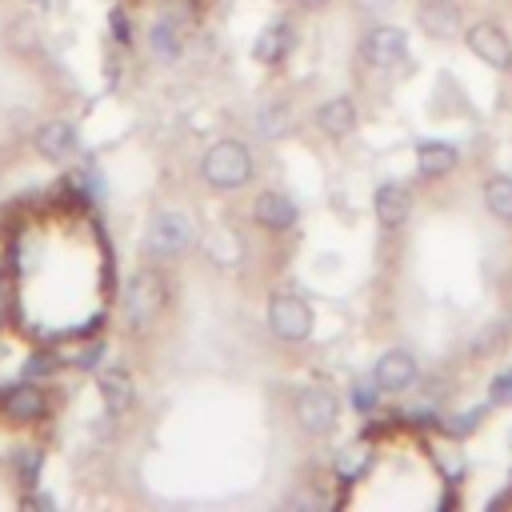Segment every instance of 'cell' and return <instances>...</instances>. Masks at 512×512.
I'll return each mask as SVG.
<instances>
[{"mask_svg":"<svg viewBox=\"0 0 512 512\" xmlns=\"http://www.w3.org/2000/svg\"><path fill=\"white\" fill-rule=\"evenodd\" d=\"M200 172H204V180H208L212 188H220V192L244 188V184L252 180V152H248V144H240V140H216V144L204 152Z\"/></svg>","mask_w":512,"mask_h":512,"instance_id":"6da1fadb","label":"cell"},{"mask_svg":"<svg viewBox=\"0 0 512 512\" xmlns=\"http://www.w3.org/2000/svg\"><path fill=\"white\" fill-rule=\"evenodd\" d=\"M164 300H168L164 276H160L156 268H140V272H132V276H128V284H124L120 312H124L128 328H148V324L160 316Z\"/></svg>","mask_w":512,"mask_h":512,"instance_id":"7a4b0ae2","label":"cell"},{"mask_svg":"<svg viewBox=\"0 0 512 512\" xmlns=\"http://www.w3.org/2000/svg\"><path fill=\"white\" fill-rule=\"evenodd\" d=\"M196 228L184 212H156L144 228V252L148 256H180L184 248H192Z\"/></svg>","mask_w":512,"mask_h":512,"instance_id":"3957f363","label":"cell"},{"mask_svg":"<svg viewBox=\"0 0 512 512\" xmlns=\"http://www.w3.org/2000/svg\"><path fill=\"white\" fill-rule=\"evenodd\" d=\"M268 328L272 336L288 340V344H300L312 336V308L308 300H300L296 292H276L268 300Z\"/></svg>","mask_w":512,"mask_h":512,"instance_id":"277c9868","label":"cell"},{"mask_svg":"<svg viewBox=\"0 0 512 512\" xmlns=\"http://www.w3.org/2000/svg\"><path fill=\"white\" fill-rule=\"evenodd\" d=\"M292 412H296V424L304 432H312V436H328L336 428V420H340L336 396L328 388H320V384H304L296 392V400H292Z\"/></svg>","mask_w":512,"mask_h":512,"instance_id":"5b68a950","label":"cell"},{"mask_svg":"<svg viewBox=\"0 0 512 512\" xmlns=\"http://www.w3.org/2000/svg\"><path fill=\"white\" fill-rule=\"evenodd\" d=\"M464 44H468V52H472L480 64H488V68H496V72H508V68H512V40H508V32H504L500 24H492V20H476L472 28H464Z\"/></svg>","mask_w":512,"mask_h":512,"instance_id":"8992f818","label":"cell"},{"mask_svg":"<svg viewBox=\"0 0 512 512\" xmlns=\"http://www.w3.org/2000/svg\"><path fill=\"white\" fill-rule=\"evenodd\" d=\"M404 52H408V32L396 28V24H376V28H368L364 40H360V56H364L372 68H388V64L404 60Z\"/></svg>","mask_w":512,"mask_h":512,"instance_id":"52a82bcc","label":"cell"},{"mask_svg":"<svg viewBox=\"0 0 512 512\" xmlns=\"http://www.w3.org/2000/svg\"><path fill=\"white\" fill-rule=\"evenodd\" d=\"M252 220H256L260 228H268V232H288V228L300 220V208H296V200H292L288 192L264 188V192L252 200Z\"/></svg>","mask_w":512,"mask_h":512,"instance_id":"ba28073f","label":"cell"},{"mask_svg":"<svg viewBox=\"0 0 512 512\" xmlns=\"http://www.w3.org/2000/svg\"><path fill=\"white\" fill-rule=\"evenodd\" d=\"M416 376H420L416 356L404 352V348H388V352L376 360V368H372V380L380 384V392H404V388L416 384Z\"/></svg>","mask_w":512,"mask_h":512,"instance_id":"9c48e42d","label":"cell"},{"mask_svg":"<svg viewBox=\"0 0 512 512\" xmlns=\"http://www.w3.org/2000/svg\"><path fill=\"white\" fill-rule=\"evenodd\" d=\"M372 212H376V220L384 228H400L408 220V212H412V192L400 180H384L372 192Z\"/></svg>","mask_w":512,"mask_h":512,"instance_id":"30bf717a","label":"cell"},{"mask_svg":"<svg viewBox=\"0 0 512 512\" xmlns=\"http://www.w3.org/2000/svg\"><path fill=\"white\" fill-rule=\"evenodd\" d=\"M0 416L16 420V424H32L44 416V392L32 384V380H20L12 388H4L0 396Z\"/></svg>","mask_w":512,"mask_h":512,"instance_id":"8fae6325","label":"cell"},{"mask_svg":"<svg viewBox=\"0 0 512 512\" xmlns=\"http://www.w3.org/2000/svg\"><path fill=\"white\" fill-rule=\"evenodd\" d=\"M32 148L44 160H68L76 152V128H72V120H44L32 132Z\"/></svg>","mask_w":512,"mask_h":512,"instance_id":"7c38bea8","label":"cell"},{"mask_svg":"<svg viewBox=\"0 0 512 512\" xmlns=\"http://www.w3.org/2000/svg\"><path fill=\"white\" fill-rule=\"evenodd\" d=\"M416 24L432 40H452V36H460V8L452 0H424L416 8Z\"/></svg>","mask_w":512,"mask_h":512,"instance_id":"4fadbf2b","label":"cell"},{"mask_svg":"<svg viewBox=\"0 0 512 512\" xmlns=\"http://www.w3.org/2000/svg\"><path fill=\"white\" fill-rule=\"evenodd\" d=\"M296 44V28L288 20H272L264 32H256L252 40V60L256 64H280Z\"/></svg>","mask_w":512,"mask_h":512,"instance_id":"5bb4252c","label":"cell"},{"mask_svg":"<svg viewBox=\"0 0 512 512\" xmlns=\"http://www.w3.org/2000/svg\"><path fill=\"white\" fill-rule=\"evenodd\" d=\"M356 104L348 100V96H332V100H324L320 108H316V128L324 132V136H332V140H340V136H348L352 128H356Z\"/></svg>","mask_w":512,"mask_h":512,"instance_id":"9a60e30c","label":"cell"},{"mask_svg":"<svg viewBox=\"0 0 512 512\" xmlns=\"http://www.w3.org/2000/svg\"><path fill=\"white\" fill-rule=\"evenodd\" d=\"M96 388H100V400H104L108 416H120V412L132 408L136 388H132V376H128L124 368H104V372L96 376Z\"/></svg>","mask_w":512,"mask_h":512,"instance_id":"2e32d148","label":"cell"},{"mask_svg":"<svg viewBox=\"0 0 512 512\" xmlns=\"http://www.w3.org/2000/svg\"><path fill=\"white\" fill-rule=\"evenodd\" d=\"M456 148L452 144H444V140H420L416 144V172L420 176H444V172H452L456 168Z\"/></svg>","mask_w":512,"mask_h":512,"instance_id":"e0dca14e","label":"cell"},{"mask_svg":"<svg viewBox=\"0 0 512 512\" xmlns=\"http://www.w3.org/2000/svg\"><path fill=\"white\" fill-rule=\"evenodd\" d=\"M368 464H372V444L368 440H352L336 456V476L340 480H360L368 472Z\"/></svg>","mask_w":512,"mask_h":512,"instance_id":"ac0fdd59","label":"cell"},{"mask_svg":"<svg viewBox=\"0 0 512 512\" xmlns=\"http://www.w3.org/2000/svg\"><path fill=\"white\" fill-rule=\"evenodd\" d=\"M252 128H256L260 140H280V136L292 128V112H288L284 104H264V108H256Z\"/></svg>","mask_w":512,"mask_h":512,"instance_id":"d6986e66","label":"cell"},{"mask_svg":"<svg viewBox=\"0 0 512 512\" xmlns=\"http://www.w3.org/2000/svg\"><path fill=\"white\" fill-rule=\"evenodd\" d=\"M484 204L496 220L512 224V176H488L484 180Z\"/></svg>","mask_w":512,"mask_h":512,"instance_id":"ffe728a7","label":"cell"},{"mask_svg":"<svg viewBox=\"0 0 512 512\" xmlns=\"http://www.w3.org/2000/svg\"><path fill=\"white\" fill-rule=\"evenodd\" d=\"M148 44H152V52L160 60H176L180 56V32H176V24L172 20H156L152 32H148Z\"/></svg>","mask_w":512,"mask_h":512,"instance_id":"44dd1931","label":"cell"},{"mask_svg":"<svg viewBox=\"0 0 512 512\" xmlns=\"http://www.w3.org/2000/svg\"><path fill=\"white\" fill-rule=\"evenodd\" d=\"M432 460H436L444 480H460L464 476V452L456 444H432Z\"/></svg>","mask_w":512,"mask_h":512,"instance_id":"7402d4cb","label":"cell"},{"mask_svg":"<svg viewBox=\"0 0 512 512\" xmlns=\"http://www.w3.org/2000/svg\"><path fill=\"white\" fill-rule=\"evenodd\" d=\"M484 412H488V408H464L460 416H448V420H440V428H444L448 436H468V432H472V428L484 420Z\"/></svg>","mask_w":512,"mask_h":512,"instance_id":"603a6c76","label":"cell"},{"mask_svg":"<svg viewBox=\"0 0 512 512\" xmlns=\"http://www.w3.org/2000/svg\"><path fill=\"white\" fill-rule=\"evenodd\" d=\"M488 404H492V408H512V368L492 376V384H488Z\"/></svg>","mask_w":512,"mask_h":512,"instance_id":"cb8c5ba5","label":"cell"},{"mask_svg":"<svg viewBox=\"0 0 512 512\" xmlns=\"http://www.w3.org/2000/svg\"><path fill=\"white\" fill-rule=\"evenodd\" d=\"M376 396H380V384H376L372 376H368V380H364V376H360V380H352V404H356V408H364V412H368V408L376 404Z\"/></svg>","mask_w":512,"mask_h":512,"instance_id":"d4e9b609","label":"cell"},{"mask_svg":"<svg viewBox=\"0 0 512 512\" xmlns=\"http://www.w3.org/2000/svg\"><path fill=\"white\" fill-rule=\"evenodd\" d=\"M100 352H104V344L100 340H88V344H80L68 360L76 364V368H96V360H100Z\"/></svg>","mask_w":512,"mask_h":512,"instance_id":"484cf974","label":"cell"},{"mask_svg":"<svg viewBox=\"0 0 512 512\" xmlns=\"http://www.w3.org/2000/svg\"><path fill=\"white\" fill-rule=\"evenodd\" d=\"M500 344V328H492V332H484V336H476V356H492V348Z\"/></svg>","mask_w":512,"mask_h":512,"instance_id":"4316f807","label":"cell"},{"mask_svg":"<svg viewBox=\"0 0 512 512\" xmlns=\"http://www.w3.org/2000/svg\"><path fill=\"white\" fill-rule=\"evenodd\" d=\"M288 504H292V508H320L324 496H316V492H296V496H288Z\"/></svg>","mask_w":512,"mask_h":512,"instance_id":"83f0119b","label":"cell"},{"mask_svg":"<svg viewBox=\"0 0 512 512\" xmlns=\"http://www.w3.org/2000/svg\"><path fill=\"white\" fill-rule=\"evenodd\" d=\"M52 368H56L52 356H36V360H28V380H32V376H44V372H52Z\"/></svg>","mask_w":512,"mask_h":512,"instance_id":"f1b7e54d","label":"cell"},{"mask_svg":"<svg viewBox=\"0 0 512 512\" xmlns=\"http://www.w3.org/2000/svg\"><path fill=\"white\" fill-rule=\"evenodd\" d=\"M24 504H28V508H52V496H28Z\"/></svg>","mask_w":512,"mask_h":512,"instance_id":"f546056e","label":"cell"},{"mask_svg":"<svg viewBox=\"0 0 512 512\" xmlns=\"http://www.w3.org/2000/svg\"><path fill=\"white\" fill-rule=\"evenodd\" d=\"M380 4H388V0H360V8H380Z\"/></svg>","mask_w":512,"mask_h":512,"instance_id":"4dcf8cb0","label":"cell"},{"mask_svg":"<svg viewBox=\"0 0 512 512\" xmlns=\"http://www.w3.org/2000/svg\"><path fill=\"white\" fill-rule=\"evenodd\" d=\"M304 8H320V4H328V0H300Z\"/></svg>","mask_w":512,"mask_h":512,"instance_id":"1f68e13d","label":"cell"}]
</instances>
